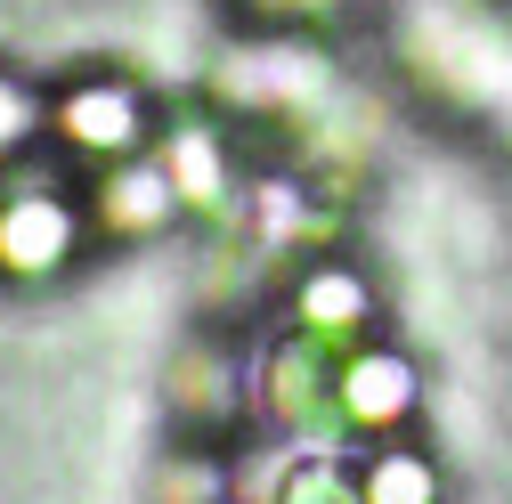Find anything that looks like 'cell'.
Instances as JSON below:
<instances>
[{"instance_id":"obj_1","label":"cell","mask_w":512,"mask_h":504,"mask_svg":"<svg viewBox=\"0 0 512 504\" xmlns=\"http://www.w3.org/2000/svg\"><path fill=\"white\" fill-rule=\"evenodd\" d=\"M350 334H317V326H285L261 358V407L285 439L301 448H342L350 415H342V366H350Z\"/></svg>"},{"instance_id":"obj_2","label":"cell","mask_w":512,"mask_h":504,"mask_svg":"<svg viewBox=\"0 0 512 504\" xmlns=\"http://www.w3.org/2000/svg\"><path fill=\"white\" fill-rule=\"evenodd\" d=\"M415 33H423V74H431L439 90H456V98H472V106H488V114H512V49H504L488 25L439 9V17H423Z\"/></svg>"},{"instance_id":"obj_3","label":"cell","mask_w":512,"mask_h":504,"mask_svg":"<svg viewBox=\"0 0 512 504\" xmlns=\"http://www.w3.org/2000/svg\"><path fill=\"white\" fill-rule=\"evenodd\" d=\"M49 131H57V147L66 155H82V163H122V155H139L147 147V106H139V90L131 82H74L66 98L49 106Z\"/></svg>"},{"instance_id":"obj_4","label":"cell","mask_w":512,"mask_h":504,"mask_svg":"<svg viewBox=\"0 0 512 504\" xmlns=\"http://www.w3.org/2000/svg\"><path fill=\"white\" fill-rule=\"evenodd\" d=\"M82 252V204L57 187L0 196V277H57Z\"/></svg>"},{"instance_id":"obj_5","label":"cell","mask_w":512,"mask_h":504,"mask_svg":"<svg viewBox=\"0 0 512 504\" xmlns=\"http://www.w3.org/2000/svg\"><path fill=\"white\" fill-rule=\"evenodd\" d=\"M415 407H423V374H415V358H407V350H374V342H358L350 366H342V415H350V431H399Z\"/></svg>"},{"instance_id":"obj_6","label":"cell","mask_w":512,"mask_h":504,"mask_svg":"<svg viewBox=\"0 0 512 504\" xmlns=\"http://www.w3.org/2000/svg\"><path fill=\"white\" fill-rule=\"evenodd\" d=\"M98 228L106 236H155V228H171V212H187L179 204V187H171V171L163 163H139V155H122V163H106V179H98Z\"/></svg>"},{"instance_id":"obj_7","label":"cell","mask_w":512,"mask_h":504,"mask_svg":"<svg viewBox=\"0 0 512 504\" xmlns=\"http://www.w3.org/2000/svg\"><path fill=\"white\" fill-rule=\"evenodd\" d=\"M179 187V204L187 212H220L228 204V187H236V163H228V131L220 122H171V139L155 155Z\"/></svg>"},{"instance_id":"obj_8","label":"cell","mask_w":512,"mask_h":504,"mask_svg":"<svg viewBox=\"0 0 512 504\" xmlns=\"http://www.w3.org/2000/svg\"><path fill=\"white\" fill-rule=\"evenodd\" d=\"M366 318H374V285L358 277V269H342V261H309L301 269V285H293V326H317V334H366Z\"/></svg>"},{"instance_id":"obj_9","label":"cell","mask_w":512,"mask_h":504,"mask_svg":"<svg viewBox=\"0 0 512 504\" xmlns=\"http://www.w3.org/2000/svg\"><path fill=\"white\" fill-rule=\"evenodd\" d=\"M358 488H366V504H439V472L415 448H374Z\"/></svg>"},{"instance_id":"obj_10","label":"cell","mask_w":512,"mask_h":504,"mask_svg":"<svg viewBox=\"0 0 512 504\" xmlns=\"http://www.w3.org/2000/svg\"><path fill=\"white\" fill-rule=\"evenodd\" d=\"M277 504H366V488H358V472H350L334 448H309V456L277 480Z\"/></svg>"},{"instance_id":"obj_11","label":"cell","mask_w":512,"mask_h":504,"mask_svg":"<svg viewBox=\"0 0 512 504\" xmlns=\"http://www.w3.org/2000/svg\"><path fill=\"white\" fill-rule=\"evenodd\" d=\"M163 504H228V472H220V456H171V472H163Z\"/></svg>"},{"instance_id":"obj_12","label":"cell","mask_w":512,"mask_h":504,"mask_svg":"<svg viewBox=\"0 0 512 504\" xmlns=\"http://www.w3.org/2000/svg\"><path fill=\"white\" fill-rule=\"evenodd\" d=\"M33 131H41V106H33V90L0 74V163H9V155H17Z\"/></svg>"},{"instance_id":"obj_13","label":"cell","mask_w":512,"mask_h":504,"mask_svg":"<svg viewBox=\"0 0 512 504\" xmlns=\"http://www.w3.org/2000/svg\"><path fill=\"white\" fill-rule=\"evenodd\" d=\"M252 9H269V17H326V9H350V0H252Z\"/></svg>"}]
</instances>
